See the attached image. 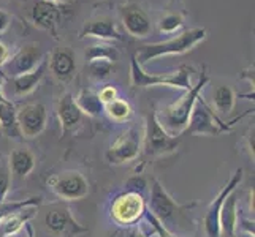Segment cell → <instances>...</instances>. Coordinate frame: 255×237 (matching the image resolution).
Returning <instances> with one entry per match:
<instances>
[{"mask_svg":"<svg viewBox=\"0 0 255 237\" xmlns=\"http://www.w3.org/2000/svg\"><path fill=\"white\" fill-rule=\"evenodd\" d=\"M209 82V76L206 73V70H201V76L198 79V82L195 85H192V89L186 92V95L182 96L179 101L173 103L171 106L165 108L162 116L159 117V122L162 127L168 131L171 136L182 133L187 127V122L190 119V114L193 111L197 100L200 98L201 90L205 89V85Z\"/></svg>","mask_w":255,"mask_h":237,"instance_id":"1","label":"cell"},{"mask_svg":"<svg viewBox=\"0 0 255 237\" xmlns=\"http://www.w3.org/2000/svg\"><path fill=\"white\" fill-rule=\"evenodd\" d=\"M206 29L205 27H195L179 33L178 37H174L171 40H166L162 43H154V45H146L141 46L136 54L133 56L136 59V62L139 65L147 64L149 60L159 59L163 56H174V54H184L190 49H193L200 41H203L206 38Z\"/></svg>","mask_w":255,"mask_h":237,"instance_id":"2","label":"cell"},{"mask_svg":"<svg viewBox=\"0 0 255 237\" xmlns=\"http://www.w3.org/2000/svg\"><path fill=\"white\" fill-rule=\"evenodd\" d=\"M190 73L192 68L187 65L179 67V70L173 75H151L146 73L143 67L136 62L135 57H131L130 62V81L133 87H154V85H166V87H176V89L190 90Z\"/></svg>","mask_w":255,"mask_h":237,"instance_id":"3","label":"cell"},{"mask_svg":"<svg viewBox=\"0 0 255 237\" xmlns=\"http://www.w3.org/2000/svg\"><path fill=\"white\" fill-rule=\"evenodd\" d=\"M179 146V138L171 136L157 117V112L151 111L146 117L143 131V151L146 155H166L174 152Z\"/></svg>","mask_w":255,"mask_h":237,"instance_id":"4","label":"cell"},{"mask_svg":"<svg viewBox=\"0 0 255 237\" xmlns=\"http://www.w3.org/2000/svg\"><path fill=\"white\" fill-rule=\"evenodd\" d=\"M141 151H143V131L139 128L131 127L126 130L124 133H121V136L107 151L105 157H107L108 163L111 164H124L138 158Z\"/></svg>","mask_w":255,"mask_h":237,"instance_id":"5","label":"cell"},{"mask_svg":"<svg viewBox=\"0 0 255 237\" xmlns=\"http://www.w3.org/2000/svg\"><path fill=\"white\" fill-rule=\"evenodd\" d=\"M230 127L225 125L216 114L211 111V108L201 100V96L197 100L193 111L190 114V119L187 122V127L184 133L189 135H205V136H217L222 131H228Z\"/></svg>","mask_w":255,"mask_h":237,"instance_id":"6","label":"cell"},{"mask_svg":"<svg viewBox=\"0 0 255 237\" xmlns=\"http://www.w3.org/2000/svg\"><path fill=\"white\" fill-rule=\"evenodd\" d=\"M111 218L118 225L131 226L135 225L146 212V204L141 195L124 191L114 198L111 203Z\"/></svg>","mask_w":255,"mask_h":237,"instance_id":"7","label":"cell"},{"mask_svg":"<svg viewBox=\"0 0 255 237\" xmlns=\"http://www.w3.org/2000/svg\"><path fill=\"white\" fill-rule=\"evenodd\" d=\"M48 185L59 198L65 201L83 199L89 193V182L80 171H65L52 175Z\"/></svg>","mask_w":255,"mask_h":237,"instance_id":"8","label":"cell"},{"mask_svg":"<svg viewBox=\"0 0 255 237\" xmlns=\"http://www.w3.org/2000/svg\"><path fill=\"white\" fill-rule=\"evenodd\" d=\"M43 59H45V54H43L41 46L38 43H30V45L22 46L11 59H8V62L0 68V72L5 79H10L32 72L43 62Z\"/></svg>","mask_w":255,"mask_h":237,"instance_id":"9","label":"cell"},{"mask_svg":"<svg viewBox=\"0 0 255 237\" xmlns=\"http://www.w3.org/2000/svg\"><path fill=\"white\" fill-rule=\"evenodd\" d=\"M189 206H179L176 201L168 195V191L163 188L162 183L152 179L151 185V195H149V204H147V212L152 217H155L159 222H166L170 218L178 214L181 209H187Z\"/></svg>","mask_w":255,"mask_h":237,"instance_id":"10","label":"cell"},{"mask_svg":"<svg viewBox=\"0 0 255 237\" xmlns=\"http://www.w3.org/2000/svg\"><path fill=\"white\" fill-rule=\"evenodd\" d=\"M243 168L236 169V172L232 175V179L228 180L227 185L221 190V193L214 198L213 204L209 206V209L206 210V215L203 218V225H205V231L208 234V237H221V226H219V214H221V209L225 198L230 195L233 190H236L240 187V183L243 180Z\"/></svg>","mask_w":255,"mask_h":237,"instance_id":"11","label":"cell"},{"mask_svg":"<svg viewBox=\"0 0 255 237\" xmlns=\"http://www.w3.org/2000/svg\"><path fill=\"white\" fill-rule=\"evenodd\" d=\"M17 127L21 136L37 138L46 127L48 114L46 108L41 103H29L17 111Z\"/></svg>","mask_w":255,"mask_h":237,"instance_id":"12","label":"cell"},{"mask_svg":"<svg viewBox=\"0 0 255 237\" xmlns=\"http://www.w3.org/2000/svg\"><path fill=\"white\" fill-rule=\"evenodd\" d=\"M45 225L48 231L59 237H76L87 233V228L78 223L68 209L51 210L45 218Z\"/></svg>","mask_w":255,"mask_h":237,"instance_id":"13","label":"cell"},{"mask_svg":"<svg viewBox=\"0 0 255 237\" xmlns=\"http://www.w3.org/2000/svg\"><path fill=\"white\" fill-rule=\"evenodd\" d=\"M122 22L126 30L136 38L147 37L152 29L149 16L135 3H128L122 8Z\"/></svg>","mask_w":255,"mask_h":237,"instance_id":"14","label":"cell"},{"mask_svg":"<svg viewBox=\"0 0 255 237\" xmlns=\"http://www.w3.org/2000/svg\"><path fill=\"white\" fill-rule=\"evenodd\" d=\"M57 116H59L60 127H62L64 133H70V131H75L81 125L84 114L78 108L73 95L64 93L60 96L59 104H57Z\"/></svg>","mask_w":255,"mask_h":237,"instance_id":"15","label":"cell"},{"mask_svg":"<svg viewBox=\"0 0 255 237\" xmlns=\"http://www.w3.org/2000/svg\"><path fill=\"white\" fill-rule=\"evenodd\" d=\"M48 67H49L48 57H45V59H43V62L35 70H32V72L6 79V81L11 82L13 93L16 96H25V95H29L30 92H33L35 89H37V85L40 84V81L43 79V76H45Z\"/></svg>","mask_w":255,"mask_h":237,"instance_id":"16","label":"cell"},{"mask_svg":"<svg viewBox=\"0 0 255 237\" xmlns=\"http://www.w3.org/2000/svg\"><path fill=\"white\" fill-rule=\"evenodd\" d=\"M59 6L54 2H48V0H40L32 8V22L37 27L48 30L56 37V25L59 24Z\"/></svg>","mask_w":255,"mask_h":237,"instance_id":"17","label":"cell"},{"mask_svg":"<svg viewBox=\"0 0 255 237\" xmlns=\"http://www.w3.org/2000/svg\"><path fill=\"white\" fill-rule=\"evenodd\" d=\"M238 188L233 190L228 195L222 204L221 214H219V226H221V236L224 237H233L238 228Z\"/></svg>","mask_w":255,"mask_h":237,"instance_id":"18","label":"cell"},{"mask_svg":"<svg viewBox=\"0 0 255 237\" xmlns=\"http://www.w3.org/2000/svg\"><path fill=\"white\" fill-rule=\"evenodd\" d=\"M48 62L51 67V72L54 73L56 78L62 79H70L75 73V56L73 52L67 49V48H59L51 54V57H48Z\"/></svg>","mask_w":255,"mask_h":237,"instance_id":"19","label":"cell"},{"mask_svg":"<svg viewBox=\"0 0 255 237\" xmlns=\"http://www.w3.org/2000/svg\"><path fill=\"white\" fill-rule=\"evenodd\" d=\"M37 207L38 206H29V207H24L11 215L5 217L3 220L0 222V236L11 237L19 233L22 228L29 223V220H32L35 217V214H37Z\"/></svg>","mask_w":255,"mask_h":237,"instance_id":"20","label":"cell"},{"mask_svg":"<svg viewBox=\"0 0 255 237\" xmlns=\"http://www.w3.org/2000/svg\"><path fill=\"white\" fill-rule=\"evenodd\" d=\"M92 37L99 40H122V35L118 32L116 25L108 17H100V19H94L87 22L81 30V38Z\"/></svg>","mask_w":255,"mask_h":237,"instance_id":"21","label":"cell"},{"mask_svg":"<svg viewBox=\"0 0 255 237\" xmlns=\"http://www.w3.org/2000/svg\"><path fill=\"white\" fill-rule=\"evenodd\" d=\"M8 166L17 179H24L35 168V157L29 149H16L8 158Z\"/></svg>","mask_w":255,"mask_h":237,"instance_id":"22","label":"cell"},{"mask_svg":"<svg viewBox=\"0 0 255 237\" xmlns=\"http://www.w3.org/2000/svg\"><path fill=\"white\" fill-rule=\"evenodd\" d=\"M17 111L10 100L0 101V128L8 138L19 139L21 131L17 127Z\"/></svg>","mask_w":255,"mask_h":237,"instance_id":"23","label":"cell"},{"mask_svg":"<svg viewBox=\"0 0 255 237\" xmlns=\"http://www.w3.org/2000/svg\"><path fill=\"white\" fill-rule=\"evenodd\" d=\"M75 101L78 104V108L81 109V112L87 114V116H91V117H99L105 112V104L100 100L99 93H95L92 90L83 89L80 93H78Z\"/></svg>","mask_w":255,"mask_h":237,"instance_id":"24","label":"cell"},{"mask_svg":"<svg viewBox=\"0 0 255 237\" xmlns=\"http://www.w3.org/2000/svg\"><path fill=\"white\" fill-rule=\"evenodd\" d=\"M236 95L228 85H219L214 92V104L221 114H230L235 108Z\"/></svg>","mask_w":255,"mask_h":237,"instance_id":"25","label":"cell"},{"mask_svg":"<svg viewBox=\"0 0 255 237\" xmlns=\"http://www.w3.org/2000/svg\"><path fill=\"white\" fill-rule=\"evenodd\" d=\"M105 112H107L108 116L116 122L128 120L131 117V114H133L130 104L126 100H119V98L105 104Z\"/></svg>","mask_w":255,"mask_h":237,"instance_id":"26","label":"cell"},{"mask_svg":"<svg viewBox=\"0 0 255 237\" xmlns=\"http://www.w3.org/2000/svg\"><path fill=\"white\" fill-rule=\"evenodd\" d=\"M118 57H119L118 49L110 45H95L86 49L87 62H92V60H110V62H116Z\"/></svg>","mask_w":255,"mask_h":237,"instance_id":"27","label":"cell"},{"mask_svg":"<svg viewBox=\"0 0 255 237\" xmlns=\"http://www.w3.org/2000/svg\"><path fill=\"white\" fill-rule=\"evenodd\" d=\"M40 203H41L40 196H33V198L22 199V201H2V203H0V222H2L5 217L17 212V210L29 207V206H40Z\"/></svg>","mask_w":255,"mask_h":237,"instance_id":"28","label":"cell"},{"mask_svg":"<svg viewBox=\"0 0 255 237\" xmlns=\"http://www.w3.org/2000/svg\"><path fill=\"white\" fill-rule=\"evenodd\" d=\"M87 64H89L91 76L95 79H107L114 68V62H110V60H92Z\"/></svg>","mask_w":255,"mask_h":237,"instance_id":"29","label":"cell"},{"mask_svg":"<svg viewBox=\"0 0 255 237\" xmlns=\"http://www.w3.org/2000/svg\"><path fill=\"white\" fill-rule=\"evenodd\" d=\"M182 25V16L181 14H166L159 22V29L165 33H173Z\"/></svg>","mask_w":255,"mask_h":237,"instance_id":"30","label":"cell"},{"mask_svg":"<svg viewBox=\"0 0 255 237\" xmlns=\"http://www.w3.org/2000/svg\"><path fill=\"white\" fill-rule=\"evenodd\" d=\"M10 182H11V171L8 163L0 164V203L6 201V195L10 191Z\"/></svg>","mask_w":255,"mask_h":237,"instance_id":"31","label":"cell"},{"mask_svg":"<svg viewBox=\"0 0 255 237\" xmlns=\"http://www.w3.org/2000/svg\"><path fill=\"white\" fill-rule=\"evenodd\" d=\"M147 188V182L143 175H133L126 182V191L130 193H138V195L143 196L144 190Z\"/></svg>","mask_w":255,"mask_h":237,"instance_id":"32","label":"cell"},{"mask_svg":"<svg viewBox=\"0 0 255 237\" xmlns=\"http://www.w3.org/2000/svg\"><path fill=\"white\" fill-rule=\"evenodd\" d=\"M144 215H146V218H147V222L154 226V230H155V233H157V236H159V237H174V234H171V233L163 226V223L157 220L155 217H152L151 214L147 212V210L144 212Z\"/></svg>","mask_w":255,"mask_h":237,"instance_id":"33","label":"cell"},{"mask_svg":"<svg viewBox=\"0 0 255 237\" xmlns=\"http://www.w3.org/2000/svg\"><path fill=\"white\" fill-rule=\"evenodd\" d=\"M99 96H100V100L103 101V104H107V103L118 98V90L114 89L113 85H107V87H103V89L100 90Z\"/></svg>","mask_w":255,"mask_h":237,"instance_id":"34","label":"cell"},{"mask_svg":"<svg viewBox=\"0 0 255 237\" xmlns=\"http://www.w3.org/2000/svg\"><path fill=\"white\" fill-rule=\"evenodd\" d=\"M114 237H147V236L139 228H127V230L116 234Z\"/></svg>","mask_w":255,"mask_h":237,"instance_id":"35","label":"cell"},{"mask_svg":"<svg viewBox=\"0 0 255 237\" xmlns=\"http://www.w3.org/2000/svg\"><path fill=\"white\" fill-rule=\"evenodd\" d=\"M10 22H11L10 13L0 8V33H3L8 27H10Z\"/></svg>","mask_w":255,"mask_h":237,"instance_id":"36","label":"cell"},{"mask_svg":"<svg viewBox=\"0 0 255 237\" xmlns=\"http://www.w3.org/2000/svg\"><path fill=\"white\" fill-rule=\"evenodd\" d=\"M8 59H10V51H8L6 45L0 43V68L8 62Z\"/></svg>","mask_w":255,"mask_h":237,"instance_id":"37","label":"cell"},{"mask_svg":"<svg viewBox=\"0 0 255 237\" xmlns=\"http://www.w3.org/2000/svg\"><path fill=\"white\" fill-rule=\"evenodd\" d=\"M240 78H241V79H248L249 84H252V85H254V65H252V67H249L248 70H246V72H244Z\"/></svg>","mask_w":255,"mask_h":237,"instance_id":"38","label":"cell"},{"mask_svg":"<svg viewBox=\"0 0 255 237\" xmlns=\"http://www.w3.org/2000/svg\"><path fill=\"white\" fill-rule=\"evenodd\" d=\"M3 82H5V79H3V76H2V75H0V101L8 100L6 96H5V92H3Z\"/></svg>","mask_w":255,"mask_h":237,"instance_id":"39","label":"cell"},{"mask_svg":"<svg viewBox=\"0 0 255 237\" xmlns=\"http://www.w3.org/2000/svg\"><path fill=\"white\" fill-rule=\"evenodd\" d=\"M248 141H249V151L252 152V157H254V128L251 130V133L248 135Z\"/></svg>","mask_w":255,"mask_h":237,"instance_id":"40","label":"cell"},{"mask_svg":"<svg viewBox=\"0 0 255 237\" xmlns=\"http://www.w3.org/2000/svg\"><path fill=\"white\" fill-rule=\"evenodd\" d=\"M25 230H27L29 237H35V236H33V230H32V226H30V225H25Z\"/></svg>","mask_w":255,"mask_h":237,"instance_id":"41","label":"cell"},{"mask_svg":"<svg viewBox=\"0 0 255 237\" xmlns=\"http://www.w3.org/2000/svg\"><path fill=\"white\" fill-rule=\"evenodd\" d=\"M54 3H67V2H70V0H52Z\"/></svg>","mask_w":255,"mask_h":237,"instance_id":"42","label":"cell"},{"mask_svg":"<svg viewBox=\"0 0 255 237\" xmlns=\"http://www.w3.org/2000/svg\"><path fill=\"white\" fill-rule=\"evenodd\" d=\"M48 2H52V0H48Z\"/></svg>","mask_w":255,"mask_h":237,"instance_id":"43","label":"cell"}]
</instances>
